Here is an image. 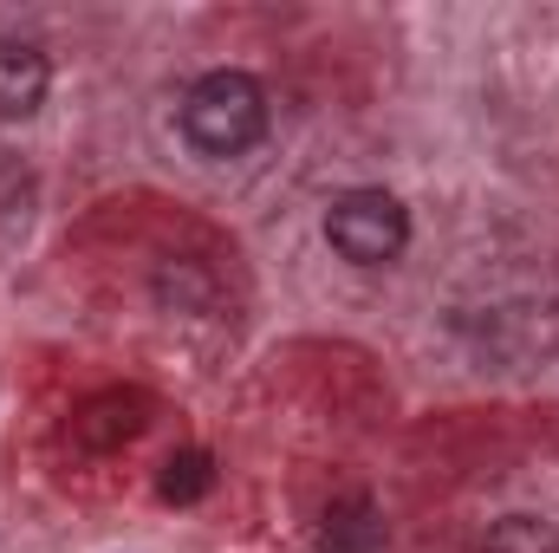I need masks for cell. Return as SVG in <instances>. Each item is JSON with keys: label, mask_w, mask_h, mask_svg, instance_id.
I'll use <instances>...</instances> for the list:
<instances>
[{"label": "cell", "mask_w": 559, "mask_h": 553, "mask_svg": "<svg viewBox=\"0 0 559 553\" xmlns=\"http://www.w3.org/2000/svg\"><path fill=\"white\" fill-rule=\"evenodd\" d=\"M182 138L202 156H241L267 138V92L248 72H209L182 98Z\"/></svg>", "instance_id": "1"}, {"label": "cell", "mask_w": 559, "mask_h": 553, "mask_svg": "<svg viewBox=\"0 0 559 553\" xmlns=\"http://www.w3.org/2000/svg\"><path fill=\"white\" fill-rule=\"evenodd\" d=\"M325 242H332L345 261H358V268H384V261L404 255V242H411V215H404V202H397L391 189H352V196L332 202V215H325Z\"/></svg>", "instance_id": "2"}, {"label": "cell", "mask_w": 559, "mask_h": 553, "mask_svg": "<svg viewBox=\"0 0 559 553\" xmlns=\"http://www.w3.org/2000/svg\"><path fill=\"white\" fill-rule=\"evenodd\" d=\"M46 85H52L46 52L26 39H0V118H33L46 105Z\"/></svg>", "instance_id": "3"}, {"label": "cell", "mask_w": 559, "mask_h": 553, "mask_svg": "<svg viewBox=\"0 0 559 553\" xmlns=\"http://www.w3.org/2000/svg\"><path fill=\"white\" fill-rule=\"evenodd\" d=\"M312 553H384V515H378V502H365V495L338 502V508L325 515Z\"/></svg>", "instance_id": "4"}, {"label": "cell", "mask_w": 559, "mask_h": 553, "mask_svg": "<svg viewBox=\"0 0 559 553\" xmlns=\"http://www.w3.org/2000/svg\"><path fill=\"white\" fill-rule=\"evenodd\" d=\"M143 404L138 391H111V398H98V404H85V416L72 423L79 430V443H92V449H111V443H131L143 430Z\"/></svg>", "instance_id": "5"}, {"label": "cell", "mask_w": 559, "mask_h": 553, "mask_svg": "<svg viewBox=\"0 0 559 553\" xmlns=\"http://www.w3.org/2000/svg\"><path fill=\"white\" fill-rule=\"evenodd\" d=\"M481 553H559V528L540 521V515H508L488 528Z\"/></svg>", "instance_id": "6"}, {"label": "cell", "mask_w": 559, "mask_h": 553, "mask_svg": "<svg viewBox=\"0 0 559 553\" xmlns=\"http://www.w3.org/2000/svg\"><path fill=\"white\" fill-rule=\"evenodd\" d=\"M163 502H202L209 489H215V462L202 456V449H182V456H169L163 462Z\"/></svg>", "instance_id": "7"}]
</instances>
